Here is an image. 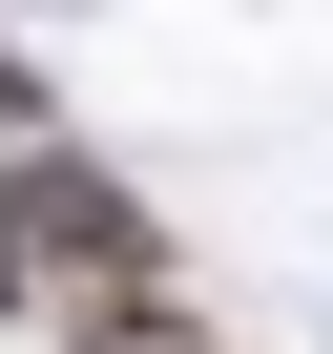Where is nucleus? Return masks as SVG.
I'll return each instance as SVG.
<instances>
[{"instance_id":"7ed1b4c3","label":"nucleus","mask_w":333,"mask_h":354,"mask_svg":"<svg viewBox=\"0 0 333 354\" xmlns=\"http://www.w3.org/2000/svg\"><path fill=\"white\" fill-rule=\"evenodd\" d=\"M146 354H188V333H146Z\"/></svg>"},{"instance_id":"f257e3e1","label":"nucleus","mask_w":333,"mask_h":354,"mask_svg":"<svg viewBox=\"0 0 333 354\" xmlns=\"http://www.w3.org/2000/svg\"><path fill=\"white\" fill-rule=\"evenodd\" d=\"M0 313L63 333V354H146L166 333V230L104 188V167H0Z\"/></svg>"},{"instance_id":"f03ea898","label":"nucleus","mask_w":333,"mask_h":354,"mask_svg":"<svg viewBox=\"0 0 333 354\" xmlns=\"http://www.w3.org/2000/svg\"><path fill=\"white\" fill-rule=\"evenodd\" d=\"M0 125H42V63H21V42H0Z\"/></svg>"}]
</instances>
